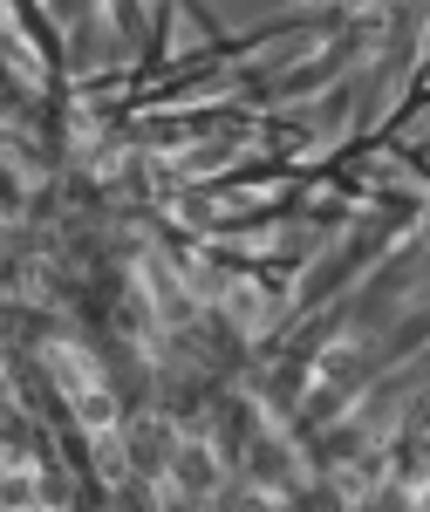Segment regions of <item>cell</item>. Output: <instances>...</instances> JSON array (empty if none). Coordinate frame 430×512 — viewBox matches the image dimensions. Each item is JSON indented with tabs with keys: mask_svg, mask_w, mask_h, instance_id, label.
Returning a JSON list of instances; mask_svg holds the SVG:
<instances>
[{
	"mask_svg": "<svg viewBox=\"0 0 430 512\" xmlns=\"http://www.w3.org/2000/svg\"><path fill=\"white\" fill-rule=\"evenodd\" d=\"M164 478H171L185 499H205V492L219 485V458H212V444H205V437H178V451H171Z\"/></svg>",
	"mask_w": 430,
	"mask_h": 512,
	"instance_id": "obj_1",
	"label": "cell"
},
{
	"mask_svg": "<svg viewBox=\"0 0 430 512\" xmlns=\"http://www.w3.org/2000/svg\"><path fill=\"white\" fill-rule=\"evenodd\" d=\"M48 376L62 383V396H69V403H82V396H96V390H103L96 362H89L82 349H69V342H48Z\"/></svg>",
	"mask_w": 430,
	"mask_h": 512,
	"instance_id": "obj_2",
	"label": "cell"
},
{
	"mask_svg": "<svg viewBox=\"0 0 430 512\" xmlns=\"http://www.w3.org/2000/svg\"><path fill=\"white\" fill-rule=\"evenodd\" d=\"M226 315H233L239 328H267V315H274V301H267L260 287H246V280H239V287H226Z\"/></svg>",
	"mask_w": 430,
	"mask_h": 512,
	"instance_id": "obj_3",
	"label": "cell"
},
{
	"mask_svg": "<svg viewBox=\"0 0 430 512\" xmlns=\"http://www.w3.org/2000/svg\"><path fill=\"white\" fill-rule=\"evenodd\" d=\"M130 444H137V458H144V465H157V472H164V465H171V451H178V444H171V431H164L157 417H144V424L130 431Z\"/></svg>",
	"mask_w": 430,
	"mask_h": 512,
	"instance_id": "obj_4",
	"label": "cell"
},
{
	"mask_svg": "<svg viewBox=\"0 0 430 512\" xmlns=\"http://www.w3.org/2000/svg\"><path fill=\"white\" fill-rule=\"evenodd\" d=\"M35 499H41V492H35V478L14 465V472H7V506H35Z\"/></svg>",
	"mask_w": 430,
	"mask_h": 512,
	"instance_id": "obj_5",
	"label": "cell"
},
{
	"mask_svg": "<svg viewBox=\"0 0 430 512\" xmlns=\"http://www.w3.org/2000/svg\"><path fill=\"white\" fill-rule=\"evenodd\" d=\"M424 69H430V28H424Z\"/></svg>",
	"mask_w": 430,
	"mask_h": 512,
	"instance_id": "obj_6",
	"label": "cell"
}]
</instances>
